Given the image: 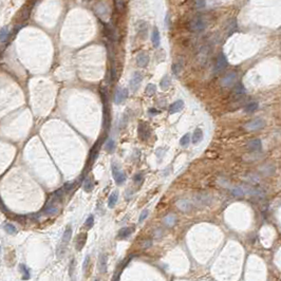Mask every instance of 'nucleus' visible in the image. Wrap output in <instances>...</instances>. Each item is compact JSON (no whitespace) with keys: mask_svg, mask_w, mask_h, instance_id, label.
<instances>
[{"mask_svg":"<svg viewBox=\"0 0 281 281\" xmlns=\"http://www.w3.org/2000/svg\"><path fill=\"white\" fill-rule=\"evenodd\" d=\"M111 169H112V175H113V178H114V180H115V183L117 184V185H122V184L126 181L125 173L119 169V167L115 164V163L112 164Z\"/></svg>","mask_w":281,"mask_h":281,"instance_id":"2","label":"nucleus"},{"mask_svg":"<svg viewBox=\"0 0 281 281\" xmlns=\"http://www.w3.org/2000/svg\"><path fill=\"white\" fill-rule=\"evenodd\" d=\"M107 266H108V257L106 254H103L98 259V269H100V272L101 274L107 273Z\"/></svg>","mask_w":281,"mask_h":281,"instance_id":"14","label":"nucleus"},{"mask_svg":"<svg viewBox=\"0 0 281 281\" xmlns=\"http://www.w3.org/2000/svg\"><path fill=\"white\" fill-rule=\"evenodd\" d=\"M246 179H247L248 182H251V183H254V184L258 183L259 180H260V178H259L258 176H256V175H248L247 176H246Z\"/></svg>","mask_w":281,"mask_h":281,"instance_id":"39","label":"nucleus"},{"mask_svg":"<svg viewBox=\"0 0 281 281\" xmlns=\"http://www.w3.org/2000/svg\"><path fill=\"white\" fill-rule=\"evenodd\" d=\"M127 97H128V90L127 89H117L115 94H114V103L122 104Z\"/></svg>","mask_w":281,"mask_h":281,"instance_id":"10","label":"nucleus"},{"mask_svg":"<svg viewBox=\"0 0 281 281\" xmlns=\"http://www.w3.org/2000/svg\"><path fill=\"white\" fill-rule=\"evenodd\" d=\"M74 259H72L70 262V267H69V274H70V277L73 278V274H74Z\"/></svg>","mask_w":281,"mask_h":281,"instance_id":"44","label":"nucleus"},{"mask_svg":"<svg viewBox=\"0 0 281 281\" xmlns=\"http://www.w3.org/2000/svg\"><path fill=\"white\" fill-rule=\"evenodd\" d=\"M227 65H228V61H227L226 56L223 54V53H220L217 57L216 61V70L217 71H222L226 68Z\"/></svg>","mask_w":281,"mask_h":281,"instance_id":"9","label":"nucleus"},{"mask_svg":"<svg viewBox=\"0 0 281 281\" xmlns=\"http://www.w3.org/2000/svg\"><path fill=\"white\" fill-rule=\"evenodd\" d=\"M260 170H261V172L263 173V175L269 176V175H272V173L274 172V167H273L272 165H265V166H263Z\"/></svg>","mask_w":281,"mask_h":281,"instance_id":"36","label":"nucleus"},{"mask_svg":"<svg viewBox=\"0 0 281 281\" xmlns=\"http://www.w3.org/2000/svg\"><path fill=\"white\" fill-rule=\"evenodd\" d=\"M194 5H196L197 9H204L205 5H206V1L205 0H194Z\"/></svg>","mask_w":281,"mask_h":281,"instance_id":"40","label":"nucleus"},{"mask_svg":"<svg viewBox=\"0 0 281 281\" xmlns=\"http://www.w3.org/2000/svg\"><path fill=\"white\" fill-rule=\"evenodd\" d=\"M234 92H235V94H236V95L241 96V95L244 94L245 89H244V87H243V86L241 85V84H237L236 88H235V90H234Z\"/></svg>","mask_w":281,"mask_h":281,"instance_id":"38","label":"nucleus"},{"mask_svg":"<svg viewBox=\"0 0 281 281\" xmlns=\"http://www.w3.org/2000/svg\"><path fill=\"white\" fill-rule=\"evenodd\" d=\"M237 82V74L235 72H232V73L226 74L225 76L222 79V86L224 87H232L236 84Z\"/></svg>","mask_w":281,"mask_h":281,"instance_id":"8","label":"nucleus"},{"mask_svg":"<svg viewBox=\"0 0 281 281\" xmlns=\"http://www.w3.org/2000/svg\"><path fill=\"white\" fill-rule=\"evenodd\" d=\"M182 67H183V63H182V61L180 63V61H176V63H175L172 65V73L175 74V75L179 76L182 71Z\"/></svg>","mask_w":281,"mask_h":281,"instance_id":"29","label":"nucleus"},{"mask_svg":"<svg viewBox=\"0 0 281 281\" xmlns=\"http://www.w3.org/2000/svg\"><path fill=\"white\" fill-rule=\"evenodd\" d=\"M0 209H1V210H3V211H5V213H7V211H9V210H7V208L4 206V203L2 202L1 198H0Z\"/></svg>","mask_w":281,"mask_h":281,"instance_id":"48","label":"nucleus"},{"mask_svg":"<svg viewBox=\"0 0 281 281\" xmlns=\"http://www.w3.org/2000/svg\"><path fill=\"white\" fill-rule=\"evenodd\" d=\"M247 148L251 151H259L262 148V143L259 138H254L247 143Z\"/></svg>","mask_w":281,"mask_h":281,"instance_id":"16","label":"nucleus"},{"mask_svg":"<svg viewBox=\"0 0 281 281\" xmlns=\"http://www.w3.org/2000/svg\"><path fill=\"white\" fill-rule=\"evenodd\" d=\"M231 191H232V194L236 197H242L245 194L242 189V187H234V188L231 189Z\"/></svg>","mask_w":281,"mask_h":281,"instance_id":"37","label":"nucleus"},{"mask_svg":"<svg viewBox=\"0 0 281 281\" xmlns=\"http://www.w3.org/2000/svg\"><path fill=\"white\" fill-rule=\"evenodd\" d=\"M117 199H119V192H117V191H113L110 194L109 199H108V206H109V207H110V208L114 207V205H115L116 202H117Z\"/></svg>","mask_w":281,"mask_h":281,"instance_id":"24","label":"nucleus"},{"mask_svg":"<svg viewBox=\"0 0 281 281\" xmlns=\"http://www.w3.org/2000/svg\"><path fill=\"white\" fill-rule=\"evenodd\" d=\"M149 113H150V114H157V111L153 110V109H151V110H149Z\"/></svg>","mask_w":281,"mask_h":281,"instance_id":"50","label":"nucleus"},{"mask_svg":"<svg viewBox=\"0 0 281 281\" xmlns=\"http://www.w3.org/2000/svg\"><path fill=\"white\" fill-rule=\"evenodd\" d=\"M151 41H152V44H153L154 48H157L160 45V42H161V36H160V32L159 30H157V26H154L153 28V31H152V34H151Z\"/></svg>","mask_w":281,"mask_h":281,"instance_id":"17","label":"nucleus"},{"mask_svg":"<svg viewBox=\"0 0 281 281\" xmlns=\"http://www.w3.org/2000/svg\"><path fill=\"white\" fill-rule=\"evenodd\" d=\"M189 28L192 32H202L206 28V23L203 18L194 17L189 23Z\"/></svg>","mask_w":281,"mask_h":281,"instance_id":"4","label":"nucleus"},{"mask_svg":"<svg viewBox=\"0 0 281 281\" xmlns=\"http://www.w3.org/2000/svg\"><path fill=\"white\" fill-rule=\"evenodd\" d=\"M133 181H134V183H136V184H141L142 182H143V175H142V173H136L134 176V178H133Z\"/></svg>","mask_w":281,"mask_h":281,"instance_id":"42","label":"nucleus"},{"mask_svg":"<svg viewBox=\"0 0 281 281\" xmlns=\"http://www.w3.org/2000/svg\"><path fill=\"white\" fill-rule=\"evenodd\" d=\"M23 16H22V19L23 20H26V18L29 17V15H30V9H28V7H25V9H23Z\"/></svg>","mask_w":281,"mask_h":281,"instance_id":"46","label":"nucleus"},{"mask_svg":"<svg viewBox=\"0 0 281 281\" xmlns=\"http://www.w3.org/2000/svg\"><path fill=\"white\" fill-rule=\"evenodd\" d=\"M44 213L45 215H55L58 213V207L56 205H45L44 208Z\"/></svg>","mask_w":281,"mask_h":281,"instance_id":"25","label":"nucleus"},{"mask_svg":"<svg viewBox=\"0 0 281 281\" xmlns=\"http://www.w3.org/2000/svg\"><path fill=\"white\" fill-rule=\"evenodd\" d=\"M184 108V101L182 100H178L176 101L175 103H172L169 107V113L170 114H175L180 112L182 109Z\"/></svg>","mask_w":281,"mask_h":281,"instance_id":"15","label":"nucleus"},{"mask_svg":"<svg viewBox=\"0 0 281 281\" xmlns=\"http://www.w3.org/2000/svg\"><path fill=\"white\" fill-rule=\"evenodd\" d=\"M161 234H162V232H161V229H157V234H156V237H160Z\"/></svg>","mask_w":281,"mask_h":281,"instance_id":"49","label":"nucleus"},{"mask_svg":"<svg viewBox=\"0 0 281 281\" xmlns=\"http://www.w3.org/2000/svg\"><path fill=\"white\" fill-rule=\"evenodd\" d=\"M71 237H72V228H71V226L69 225L66 228L65 232H63V238H61V243H60V245L58 246V248H57V257L61 258V257L65 255L66 246L68 245L69 242H70Z\"/></svg>","mask_w":281,"mask_h":281,"instance_id":"1","label":"nucleus"},{"mask_svg":"<svg viewBox=\"0 0 281 281\" xmlns=\"http://www.w3.org/2000/svg\"><path fill=\"white\" fill-rule=\"evenodd\" d=\"M149 63V56L146 54V53L142 52L140 54H138L136 56V65L141 68H145V67L148 65Z\"/></svg>","mask_w":281,"mask_h":281,"instance_id":"13","label":"nucleus"},{"mask_svg":"<svg viewBox=\"0 0 281 281\" xmlns=\"http://www.w3.org/2000/svg\"><path fill=\"white\" fill-rule=\"evenodd\" d=\"M97 153H98V142H97V143H95V145L93 146L92 150H91L90 157H89V163H90V164H93V162L95 161L96 157H97Z\"/></svg>","mask_w":281,"mask_h":281,"instance_id":"27","label":"nucleus"},{"mask_svg":"<svg viewBox=\"0 0 281 281\" xmlns=\"http://www.w3.org/2000/svg\"><path fill=\"white\" fill-rule=\"evenodd\" d=\"M105 148L108 152H113L114 149H115V142L112 140V138H109L105 145Z\"/></svg>","mask_w":281,"mask_h":281,"instance_id":"33","label":"nucleus"},{"mask_svg":"<svg viewBox=\"0 0 281 281\" xmlns=\"http://www.w3.org/2000/svg\"><path fill=\"white\" fill-rule=\"evenodd\" d=\"M89 262H90V257L87 256L84 261V264H82V269H84V272H87L88 271V267H89Z\"/></svg>","mask_w":281,"mask_h":281,"instance_id":"43","label":"nucleus"},{"mask_svg":"<svg viewBox=\"0 0 281 281\" xmlns=\"http://www.w3.org/2000/svg\"><path fill=\"white\" fill-rule=\"evenodd\" d=\"M242 189L244 191V194H251V196H254V197L263 198L265 196V192L261 190L260 188H255V187H251V186H242Z\"/></svg>","mask_w":281,"mask_h":281,"instance_id":"7","label":"nucleus"},{"mask_svg":"<svg viewBox=\"0 0 281 281\" xmlns=\"http://www.w3.org/2000/svg\"><path fill=\"white\" fill-rule=\"evenodd\" d=\"M147 217H148V210H143L142 211V213H141V216H140V218H138V221L143 222L147 218Z\"/></svg>","mask_w":281,"mask_h":281,"instance_id":"45","label":"nucleus"},{"mask_svg":"<svg viewBox=\"0 0 281 281\" xmlns=\"http://www.w3.org/2000/svg\"><path fill=\"white\" fill-rule=\"evenodd\" d=\"M194 203L197 205H202L206 206L209 205L211 203V198L207 194H198V196L194 197Z\"/></svg>","mask_w":281,"mask_h":281,"instance_id":"11","label":"nucleus"},{"mask_svg":"<svg viewBox=\"0 0 281 281\" xmlns=\"http://www.w3.org/2000/svg\"><path fill=\"white\" fill-rule=\"evenodd\" d=\"M265 126V122L264 119H260V117H257V119H251V122H248L247 124H245V129L248 131H256V130H260Z\"/></svg>","mask_w":281,"mask_h":281,"instance_id":"3","label":"nucleus"},{"mask_svg":"<svg viewBox=\"0 0 281 281\" xmlns=\"http://www.w3.org/2000/svg\"><path fill=\"white\" fill-rule=\"evenodd\" d=\"M3 228H4V231L7 232V234H10V235H15L16 232H17L16 227L13 225V224H11V223H5L4 225H3Z\"/></svg>","mask_w":281,"mask_h":281,"instance_id":"32","label":"nucleus"},{"mask_svg":"<svg viewBox=\"0 0 281 281\" xmlns=\"http://www.w3.org/2000/svg\"><path fill=\"white\" fill-rule=\"evenodd\" d=\"M258 107H259V104L257 103V101H250V103L245 106L244 111L246 113H253V112H255L257 109H258Z\"/></svg>","mask_w":281,"mask_h":281,"instance_id":"21","label":"nucleus"},{"mask_svg":"<svg viewBox=\"0 0 281 281\" xmlns=\"http://www.w3.org/2000/svg\"><path fill=\"white\" fill-rule=\"evenodd\" d=\"M145 92L148 96H152L153 94H156V92H157L156 85L154 84H148L147 85V87H146V89H145Z\"/></svg>","mask_w":281,"mask_h":281,"instance_id":"31","label":"nucleus"},{"mask_svg":"<svg viewBox=\"0 0 281 281\" xmlns=\"http://www.w3.org/2000/svg\"><path fill=\"white\" fill-rule=\"evenodd\" d=\"M170 84H171L170 77L168 76V75H165L162 79H161L160 86H161V88H162L163 90H166V89H168V88H169Z\"/></svg>","mask_w":281,"mask_h":281,"instance_id":"28","label":"nucleus"},{"mask_svg":"<svg viewBox=\"0 0 281 281\" xmlns=\"http://www.w3.org/2000/svg\"><path fill=\"white\" fill-rule=\"evenodd\" d=\"M163 222H164V224L166 226L171 227V226H173L176 224V218L175 215H168V216H166L164 219H163Z\"/></svg>","mask_w":281,"mask_h":281,"instance_id":"22","label":"nucleus"},{"mask_svg":"<svg viewBox=\"0 0 281 281\" xmlns=\"http://www.w3.org/2000/svg\"><path fill=\"white\" fill-rule=\"evenodd\" d=\"M189 142H190V134H189V133H186V134H184L181 138L180 145L183 146V147H186V146H188Z\"/></svg>","mask_w":281,"mask_h":281,"instance_id":"35","label":"nucleus"},{"mask_svg":"<svg viewBox=\"0 0 281 281\" xmlns=\"http://www.w3.org/2000/svg\"><path fill=\"white\" fill-rule=\"evenodd\" d=\"M19 269H20L21 273H22V279L23 280L30 279V269L26 267V265H25V264H20Z\"/></svg>","mask_w":281,"mask_h":281,"instance_id":"30","label":"nucleus"},{"mask_svg":"<svg viewBox=\"0 0 281 281\" xmlns=\"http://www.w3.org/2000/svg\"><path fill=\"white\" fill-rule=\"evenodd\" d=\"M93 187H94V185H93V181L91 178H86L85 181H84V190L86 192H91L93 190Z\"/></svg>","mask_w":281,"mask_h":281,"instance_id":"23","label":"nucleus"},{"mask_svg":"<svg viewBox=\"0 0 281 281\" xmlns=\"http://www.w3.org/2000/svg\"><path fill=\"white\" fill-rule=\"evenodd\" d=\"M202 138H203V131H202V129H200V128H197V129L194 131V134H192V138H191L192 143L194 144L200 143V142L202 141Z\"/></svg>","mask_w":281,"mask_h":281,"instance_id":"19","label":"nucleus"},{"mask_svg":"<svg viewBox=\"0 0 281 281\" xmlns=\"http://www.w3.org/2000/svg\"><path fill=\"white\" fill-rule=\"evenodd\" d=\"M7 36H9V30L7 26H3L0 30V42H4L7 39Z\"/></svg>","mask_w":281,"mask_h":281,"instance_id":"34","label":"nucleus"},{"mask_svg":"<svg viewBox=\"0 0 281 281\" xmlns=\"http://www.w3.org/2000/svg\"><path fill=\"white\" fill-rule=\"evenodd\" d=\"M151 245H152L151 240H147V241H145V242L143 243V247L144 248H148V247H150Z\"/></svg>","mask_w":281,"mask_h":281,"instance_id":"47","label":"nucleus"},{"mask_svg":"<svg viewBox=\"0 0 281 281\" xmlns=\"http://www.w3.org/2000/svg\"><path fill=\"white\" fill-rule=\"evenodd\" d=\"M131 232H132V228H131V227H124V228H122L119 231L117 237H119V239H125V238L130 236Z\"/></svg>","mask_w":281,"mask_h":281,"instance_id":"26","label":"nucleus"},{"mask_svg":"<svg viewBox=\"0 0 281 281\" xmlns=\"http://www.w3.org/2000/svg\"><path fill=\"white\" fill-rule=\"evenodd\" d=\"M86 241H87V234L86 232H80L77 235L75 239V247L77 251H82V248L86 244Z\"/></svg>","mask_w":281,"mask_h":281,"instance_id":"12","label":"nucleus"},{"mask_svg":"<svg viewBox=\"0 0 281 281\" xmlns=\"http://www.w3.org/2000/svg\"><path fill=\"white\" fill-rule=\"evenodd\" d=\"M95 281H100V280H98V279H96V280H95Z\"/></svg>","mask_w":281,"mask_h":281,"instance_id":"51","label":"nucleus"},{"mask_svg":"<svg viewBox=\"0 0 281 281\" xmlns=\"http://www.w3.org/2000/svg\"><path fill=\"white\" fill-rule=\"evenodd\" d=\"M138 30L142 38H146L147 36V23L145 21H140L138 25Z\"/></svg>","mask_w":281,"mask_h":281,"instance_id":"20","label":"nucleus"},{"mask_svg":"<svg viewBox=\"0 0 281 281\" xmlns=\"http://www.w3.org/2000/svg\"><path fill=\"white\" fill-rule=\"evenodd\" d=\"M138 136H140V138L142 141L148 140L149 136H150V128H149L148 124L141 122L140 124H138Z\"/></svg>","mask_w":281,"mask_h":281,"instance_id":"5","label":"nucleus"},{"mask_svg":"<svg viewBox=\"0 0 281 281\" xmlns=\"http://www.w3.org/2000/svg\"><path fill=\"white\" fill-rule=\"evenodd\" d=\"M93 222H94V217L93 216H89L88 219L85 222V225L87 226V228H91L93 226Z\"/></svg>","mask_w":281,"mask_h":281,"instance_id":"41","label":"nucleus"},{"mask_svg":"<svg viewBox=\"0 0 281 281\" xmlns=\"http://www.w3.org/2000/svg\"><path fill=\"white\" fill-rule=\"evenodd\" d=\"M176 206H178V208H180L181 210L186 211V213H187V211H189V210H191V208H192L191 203L188 202L187 200H180V201H178V202H176Z\"/></svg>","mask_w":281,"mask_h":281,"instance_id":"18","label":"nucleus"},{"mask_svg":"<svg viewBox=\"0 0 281 281\" xmlns=\"http://www.w3.org/2000/svg\"><path fill=\"white\" fill-rule=\"evenodd\" d=\"M142 80H143V75H142L141 72H134L130 79V89L135 92L140 87Z\"/></svg>","mask_w":281,"mask_h":281,"instance_id":"6","label":"nucleus"}]
</instances>
